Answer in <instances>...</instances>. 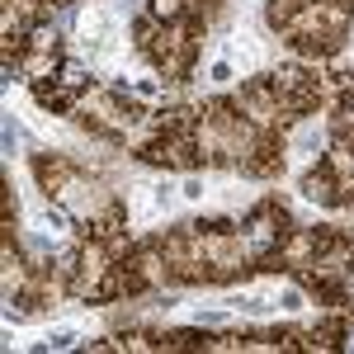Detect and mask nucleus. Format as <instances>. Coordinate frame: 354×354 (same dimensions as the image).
<instances>
[{"mask_svg": "<svg viewBox=\"0 0 354 354\" xmlns=\"http://www.w3.org/2000/svg\"><path fill=\"white\" fill-rule=\"evenodd\" d=\"M345 118H350V123H354V95H350V100H345Z\"/></svg>", "mask_w": 354, "mask_h": 354, "instance_id": "1", "label": "nucleus"}]
</instances>
